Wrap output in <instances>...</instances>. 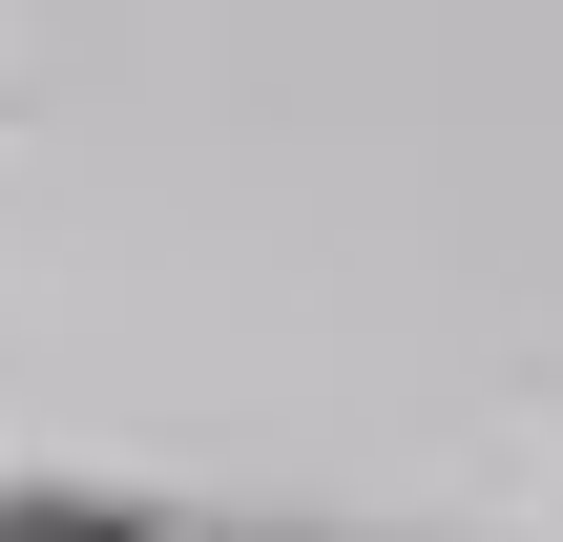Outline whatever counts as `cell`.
<instances>
[{"instance_id":"obj_1","label":"cell","mask_w":563,"mask_h":542,"mask_svg":"<svg viewBox=\"0 0 563 542\" xmlns=\"http://www.w3.org/2000/svg\"><path fill=\"white\" fill-rule=\"evenodd\" d=\"M0 542H167V522H146V501H84V480H21Z\"/></svg>"}]
</instances>
